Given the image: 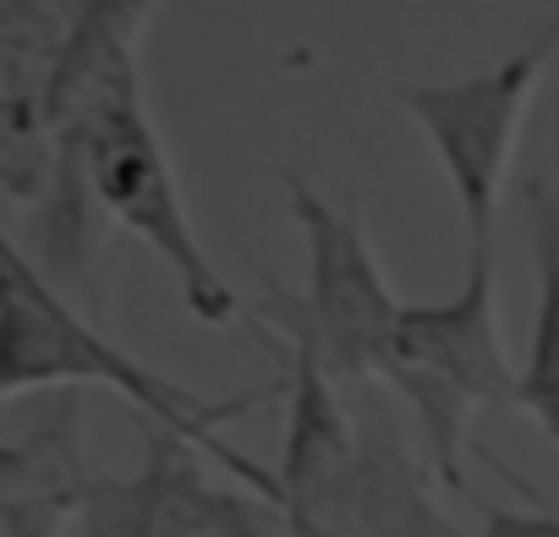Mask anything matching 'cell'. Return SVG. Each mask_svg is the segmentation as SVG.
Returning <instances> with one entry per match:
<instances>
[{
	"instance_id": "obj_2",
	"label": "cell",
	"mask_w": 559,
	"mask_h": 537,
	"mask_svg": "<svg viewBox=\"0 0 559 537\" xmlns=\"http://www.w3.org/2000/svg\"><path fill=\"white\" fill-rule=\"evenodd\" d=\"M373 384L412 411L433 477L450 493H466L472 417L515 406L521 384V362H510L499 330L493 247L466 252V281L450 302H412L401 313Z\"/></svg>"
},
{
	"instance_id": "obj_6",
	"label": "cell",
	"mask_w": 559,
	"mask_h": 537,
	"mask_svg": "<svg viewBox=\"0 0 559 537\" xmlns=\"http://www.w3.org/2000/svg\"><path fill=\"white\" fill-rule=\"evenodd\" d=\"M67 537H292V532L280 504L258 499L252 488L219 482L192 439L143 422V466L132 477L99 472L78 499Z\"/></svg>"
},
{
	"instance_id": "obj_4",
	"label": "cell",
	"mask_w": 559,
	"mask_h": 537,
	"mask_svg": "<svg viewBox=\"0 0 559 537\" xmlns=\"http://www.w3.org/2000/svg\"><path fill=\"white\" fill-rule=\"evenodd\" d=\"M559 56V7L543 17V28L526 34L521 50H510L504 61L450 77V83H401L390 88V99L406 110V121L428 138L461 219H466V252H488L493 247V225H499V203L515 170V148H521V127L532 116V99L548 77Z\"/></svg>"
},
{
	"instance_id": "obj_11",
	"label": "cell",
	"mask_w": 559,
	"mask_h": 537,
	"mask_svg": "<svg viewBox=\"0 0 559 537\" xmlns=\"http://www.w3.org/2000/svg\"><path fill=\"white\" fill-rule=\"evenodd\" d=\"M472 537H559L554 510H510V504H477V532Z\"/></svg>"
},
{
	"instance_id": "obj_8",
	"label": "cell",
	"mask_w": 559,
	"mask_h": 537,
	"mask_svg": "<svg viewBox=\"0 0 559 537\" xmlns=\"http://www.w3.org/2000/svg\"><path fill=\"white\" fill-rule=\"evenodd\" d=\"M357 411V504L352 537H466L433 493L428 455L412 450L379 384H352Z\"/></svg>"
},
{
	"instance_id": "obj_10",
	"label": "cell",
	"mask_w": 559,
	"mask_h": 537,
	"mask_svg": "<svg viewBox=\"0 0 559 537\" xmlns=\"http://www.w3.org/2000/svg\"><path fill=\"white\" fill-rule=\"evenodd\" d=\"M159 12V0H78L72 39L56 77V127H67L94 94L121 77H138V45Z\"/></svg>"
},
{
	"instance_id": "obj_5",
	"label": "cell",
	"mask_w": 559,
	"mask_h": 537,
	"mask_svg": "<svg viewBox=\"0 0 559 537\" xmlns=\"http://www.w3.org/2000/svg\"><path fill=\"white\" fill-rule=\"evenodd\" d=\"M280 192H286V214L308 252V286L302 297L269 291V319L280 330H302L341 384H373L406 302H395L390 291L362 208L324 198L297 170L280 176Z\"/></svg>"
},
{
	"instance_id": "obj_7",
	"label": "cell",
	"mask_w": 559,
	"mask_h": 537,
	"mask_svg": "<svg viewBox=\"0 0 559 537\" xmlns=\"http://www.w3.org/2000/svg\"><path fill=\"white\" fill-rule=\"evenodd\" d=\"M286 444H280V515L292 537H352L357 504V411L302 330H286Z\"/></svg>"
},
{
	"instance_id": "obj_1",
	"label": "cell",
	"mask_w": 559,
	"mask_h": 537,
	"mask_svg": "<svg viewBox=\"0 0 559 537\" xmlns=\"http://www.w3.org/2000/svg\"><path fill=\"white\" fill-rule=\"evenodd\" d=\"M7 263V313H0V395L23 401V395H56V390H110L121 401H132V411L143 422H159L181 439H192L219 472H230L241 488H252L258 499L280 504V477L274 466H258L252 455H241L225 439V422L247 417L263 390L236 395V401H203L187 384L154 373L148 362H138L132 351H121L116 341L99 335L94 319H83V308H72L45 275L39 263H28V252L7 236L0 247Z\"/></svg>"
},
{
	"instance_id": "obj_3",
	"label": "cell",
	"mask_w": 559,
	"mask_h": 537,
	"mask_svg": "<svg viewBox=\"0 0 559 537\" xmlns=\"http://www.w3.org/2000/svg\"><path fill=\"white\" fill-rule=\"evenodd\" d=\"M61 154H72L105 208L110 225L138 236L165 268L187 302V313L209 330H230L241 319V297L203 252L176 165L165 154V138L148 116L143 77H121L105 94H94L67 127H61Z\"/></svg>"
},
{
	"instance_id": "obj_9",
	"label": "cell",
	"mask_w": 559,
	"mask_h": 537,
	"mask_svg": "<svg viewBox=\"0 0 559 537\" xmlns=\"http://www.w3.org/2000/svg\"><path fill=\"white\" fill-rule=\"evenodd\" d=\"M521 203H526V247L537 268V313L521 357L515 411H526L537 433L559 450V187L548 176H526Z\"/></svg>"
}]
</instances>
